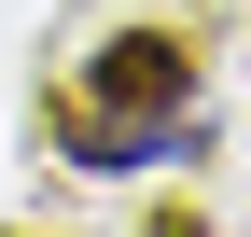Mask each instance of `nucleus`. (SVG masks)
<instances>
[{
	"label": "nucleus",
	"instance_id": "f257e3e1",
	"mask_svg": "<svg viewBox=\"0 0 251 237\" xmlns=\"http://www.w3.org/2000/svg\"><path fill=\"white\" fill-rule=\"evenodd\" d=\"M181 98H196V56L168 42V28H126V42L84 56V84L56 98V154L70 167H98V182H126V167H153V154H181Z\"/></svg>",
	"mask_w": 251,
	"mask_h": 237
}]
</instances>
